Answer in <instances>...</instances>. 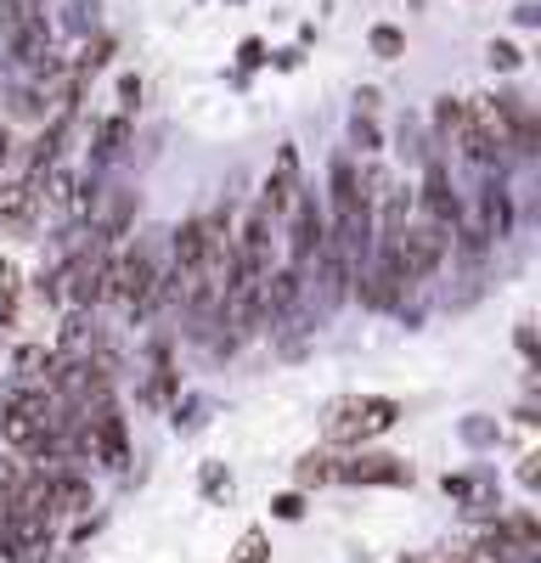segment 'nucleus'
I'll list each match as a JSON object with an SVG mask.
<instances>
[{
  "instance_id": "obj_23",
  "label": "nucleus",
  "mask_w": 541,
  "mask_h": 563,
  "mask_svg": "<svg viewBox=\"0 0 541 563\" xmlns=\"http://www.w3.org/2000/svg\"><path fill=\"white\" fill-rule=\"evenodd\" d=\"M270 512L294 525V519H305V496H299V490H288V496H277V501H270Z\"/></svg>"
},
{
  "instance_id": "obj_11",
  "label": "nucleus",
  "mask_w": 541,
  "mask_h": 563,
  "mask_svg": "<svg viewBox=\"0 0 541 563\" xmlns=\"http://www.w3.org/2000/svg\"><path fill=\"white\" fill-rule=\"evenodd\" d=\"M57 355H63V361H90V355H102V333H97V321H90V310H74V316H63Z\"/></svg>"
},
{
  "instance_id": "obj_21",
  "label": "nucleus",
  "mask_w": 541,
  "mask_h": 563,
  "mask_svg": "<svg viewBox=\"0 0 541 563\" xmlns=\"http://www.w3.org/2000/svg\"><path fill=\"white\" fill-rule=\"evenodd\" d=\"M265 558H270L265 530H243V541H238V558H232V563H265Z\"/></svg>"
},
{
  "instance_id": "obj_9",
  "label": "nucleus",
  "mask_w": 541,
  "mask_h": 563,
  "mask_svg": "<svg viewBox=\"0 0 541 563\" xmlns=\"http://www.w3.org/2000/svg\"><path fill=\"white\" fill-rule=\"evenodd\" d=\"M299 192H305V186H299V153H294V147H277V164H270V175H265L260 209H265L270 220H283V214L294 209Z\"/></svg>"
},
{
  "instance_id": "obj_13",
  "label": "nucleus",
  "mask_w": 541,
  "mask_h": 563,
  "mask_svg": "<svg viewBox=\"0 0 541 563\" xmlns=\"http://www.w3.org/2000/svg\"><path fill=\"white\" fill-rule=\"evenodd\" d=\"M23 271L12 265V260H0V327H18V316H23Z\"/></svg>"
},
{
  "instance_id": "obj_16",
  "label": "nucleus",
  "mask_w": 541,
  "mask_h": 563,
  "mask_svg": "<svg viewBox=\"0 0 541 563\" xmlns=\"http://www.w3.org/2000/svg\"><path fill=\"white\" fill-rule=\"evenodd\" d=\"M169 395H175V361H169V350L158 344V350H153V378H147V400H153V406H164Z\"/></svg>"
},
{
  "instance_id": "obj_19",
  "label": "nucleus",
  "mask_w": 541,
  "mask_h": 563,
  "mask_svg": "<svg viewBox=\"0 0 541 563\" xmlns=\"http://www.w3.org/2000/svg\"><path fill=\"white\" fill-rule=\"evenodd\" d=\"M434 124H440V135L457 141V130H463V102H457V97H440V102H434Z\"/></svg>"
},
{
  "instance_id": "obj_8",
  "label": "nucleus",
  "mask_w": 541,
  "mask_h": 563,
  "mask_svg": "<svg viewBox=\"0 0 541 563\" xmlns=\"http://www.w3.org/2000/svg\"><path fill=\"white\" fill-rule=\"evenodd\" d=\"M339 485H412V462L389 451H361L339 462Z\"/></svg>"
},
{
  "instance_id": "obj_28",
  "label": "nucleus",
  "mask_w": 541,
  "mask_h": 563,
  "mask_svg": "<svg viewBox=\"0 0 541 563\" xmlns=\"http://www.w3.org/2000/svg\"><path fill=\"white\" fill-rule=\"evenodd\" d=\"M519 350H525V355H536V333H530V321H519Z\"/></svg>"
},
{
  "instance_id": "obj_20",
  "label": "nucleus",
  "mask_w": 541,
  "mask_h": 563,
  "mask_svg": "<svg viewBox=\"0 0 541 563\" xmlns=\"http://www.w3.org/2000/svg\"><path fill=\"white\" fill-rule=\"evenodd\" d=\"M203 496H209V501H225V496H232V474H225L220 462H203Z\"/></svg>"
},
{
  "instance_id": "obj_12",
  "label": "nucleus",
  "mask_w": 541,
  "mask_h": 563,
  "mask_svg": "<svg viewBox=\"0 0 541 563\" xmlns=\"http://www.w3.org/2000/svg\"><path fill=\"white\" fill-rule=\"evenodd\" d=\"M90 507H97V496H90V479L57 474V467H52V519H57V512H90Z\"/></svg>"
},
{
  "instance_id": "obj_5",
  "label": "nucleus",
  "mask_w": 541,
  "mask_h": 563,
  "mask_svg": "<svg viewBox=\"0 0 541 563\" xmlns=\"http://www.w3.org/2000/svg\"><path fill=\"white\" fill-rule=\"evenodd\" d=\"M412 203L423 209V220H429V225H440L445 238H457V225H463V203H457V186H451V175H445V164H440V158H429V164H423V192H418Z\"/></svg>"
},
{
  "instance_id": "obj_24",
  "label": "nucleus",
  "mask_w": 541,
  "mask_h": 563,
  "mask_svg": "<svg viewBox=\"0 0 541 563\" xmlns=\"http://www.w3.org/2000/svg\"><path fill=\"white\" fill-rule=\"evenodd\" d=\"M238 63H243V68H260V63H265V40H243V45H238Z\"/></svg>"
},
{
  "instance_id": "obj_10",
  "label": "nucleus",
  "mask_w": 541,
  "mask_h": 563,
  "mask_svg": "<svg viewBox=\"0 0 541 563\" xmlns=\"http://www.w3.org/2000/svg\"><path fill=\"white\" fill-rule=\"evenodd\" d=\"M474 231L485 243H496V238H508L514 231V203H508V186L503 180H485L479 186V220H474Z\"/></svg>"
},
{
  "instance_id": "obj_2",
  "label": "nucleus",
  "mask_w": 541,
  "mask_h": 563,
  "mask_svg": "<svg viewBox=\"0 0 541 563\" xmlns=\"http://www.w3.org/2000/svg\"><path fill=\"white\" fill-rule=\"evenodd\" d=\"M108 265H113V243L90 238L79 254H68L57 265V294L74 305V310H97L108 299Z\"/></svg>"
},
{
  "instance_id": "obj_1",
  "label": "nucleus",
  "mask_w": 541,
  "mask_h": 563,
  "mask_svg": "<svg viewBox=\"0 0 541 563\" xmlns=\"http://www.w3.org/2000/svg\"><path fill=\"white\" fill-rule=\"evenodd\" d=\"M395 422H400V400L389 395H339L322 411V434L328 445H367L384 429H395Z\"/></svg>"
},
{
  "instance_id": "obj_15",
  "label": "nucleus",
  "mask_w": 541,
  "mask_h": 563,
  "mask_svg": "<svg viewBox=\"0 0 541 563\" xmlns=\"http://www.w3.org/2000/svg\"><path fill=\"white\" fill-rule=\"evenodd\" d=\"M367 52H373L378 63H400V57H406V34H400L395 23H373V29H367Z\"/></svg>"
},
{
  "instance_id": "obj_17",
  "label": "nucleus",
  "mask_w": 541,
  "mask_h": 563,
  "mask_svg": "<svg viewBox=\"0 0 541 563\" xmlns=\"http://www.w3.org/2000/svg\"><path fill=\"white\" fill-rule=\"evenodd\" d=\"M124 141H130V119L119 113V119H108V124L97 130V158H119Z\"/></svg>"
},
{
  "instance_id": "obj_26",
  "label": "nucleus",
  "mask_w": 541,
  "mask_h": 563,
  "mask_svg": "<svg viewBox=\"0 0 541 563\" xmlns=\"http://www.w3.org/2000/svg\"><path fill=\"white\" fill-rule=\"evenodd\" d=\"M536 462H541V456H525V462H519V485H525V490H536V479H541Z\"/></svg>"
},
{
  "instance_id": "obj_18",
  "label": "nucleus",
  "mask_w": 541,
  "mask_h": 563,
  "mask_svg": "<svg viewBox=\"0 0 541 563\" xmlns=\"http://www.w3.org/2000/svg\"><path fill=\"white\" fill-rule=\"evenodd\" d=\"M485 57H490L496 74H519V68H525V52H519L514 40H490V52H485Z\"/></svg>"
},
{
  "instance_id": "obj_3",
  "label": "nucleus",
  "mask_w": 541,
  "mask_h": 563,
  "mask_svg": "<svg viewBox=\"0 0 541 563\" xmlns=\"http://www.w3.org/2000/svg\"><path fill=\"white\" fill-rule=\"evenodd\" d=\"M108 299L124 310V316H147L158 305V265L153 254L135 243V249H113V265H108Z\"/></svg>"
},
{
  "instance_id": "obj_14",
  "label": "nucleus",
  "mask_w": 541,
  "mask_h": 563,
  "mask_svg": "<svg viewBox=\"0 0 541 563\" xmlns=\"http://www.w3.org/2000/svg\"><path fill=\"white\" fill-rule=\"evenodd\" d=\"M294 479H299L305 490H310V485H333V479H339V456H333V451H310V456H299Z\"/></svg>"
},
{
  "instance_id": "obj_7",
  "label": "nucleus",
  "mask_w": 541,
  "mask_h": 563,
  "mask_svg": "<svg viewBox=\"0 0 541 563\" xmlns=\"http://www.w3.org/2000/svg\"><path fill=\"white\" fill-rule=\"evenodd\" d=\"M40 220V175H7L0 180V231L29 238Z\"/></svg>"
},
{
  "instance_id": "obj_22",
  "label": "nucleus",
  "mask_w": 541,
  "mask_h": 563,
  "mask_svg": "<svg viewBox=\"0 0 541 563\" xmlns=\"http://www.w3.org/2000/svg\"><path fill=\"white\" fill-rule=\"evenodd\" d=\"M350 141H355V147H361V153H378V124L355 113V124H350Z\"/></svg>"
},
{
  "instance_id": "obj_25",
  "label": "nucleus",
  "mask_w": 541,
  "mask_h": 563,
  "mask_svg": "<svg viewBox=\"0 0 541 563\" xmlns=\"http://www.w3.org/2000/svg\"><path fill=\"white\" fill-rule=\"evenodd\" d=\"M119 97H124V108H135V102H142V79L124 74V79H119Z\"/></svg>"
},
{
  "instance_id": "obj_27",
  "label": "nucleus",
  "mask_w": 541,
  "mask_h": 563,
  "mask_svg": "<svg viewBox=\"0 0 541 563\" xmlns=\"http://www.w3.org/2000/svg\"><path fill=\"white\" fill-rule=\"evenodd\" d=\"M12 164V124H0V169Z\"/></svg>"
},
{
  "instance_id": "obj_6",
  "label": "nucleus",
  "mask_w": 541,
  "mask_h": 563,
  "mask_svg": "<svg viewBox=\"0 0 541 563\" xmlns=\"http://www.w3.org/2000/svg\"><path fill=\"white\" fill-rule=\"evenodd\" d=\"M445 249H451V238H445L440 225H429V220L406 225V231H400V243H395V254H400V265H406V276H412V282L434 276L440 260H445Z\"/></svg>"
},
{
  "instance_id": "obj_4",
  "label": "nucleus",
  "mask_w": 541,
  "mask_h": 563,
  "mask_svg": "<svg viewBox=\"0 0 541 563\" xmlns=\"http://www.w3.org/2000/svg\"><path fill=\"white\" fill-rule=\"evenodd\" d=\"M283 220H288V265L299 276H310V260H316V249H322V238H328V214H322V203H316L310 192H299Z\"/></svg>"
}]
</instances>
